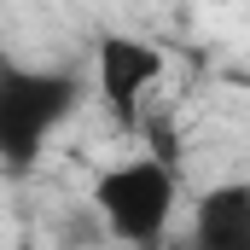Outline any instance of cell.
<instances>
[{
    "label": "cell",
    "instance_id": "7a4b0ae2",
    "mask_svg": "<svg viewBox=\"0 0 250 250\" xmlns=\"http://www.w3.org/2000/svg\"><path fill=\"white\" fill-rule=\"evenodd\" d=\"M87 204L99 209V221H105L111 239H123V245H157V239H169V227L181 215V163H169L157 151L111 163V169H99Z\"/></svg>",
    "mask_w": 250,
    "mask_h": 250
},
{
    "label": "cell",
    "instance_id": "277c9868",
    "mask_svg": "<svg viewBox=\"0 0 250 250\" xmlns=\"http://www.w3.org/2000/svg\"><path fill=\"white\" fill-rule=\"evenodd\" d=\"M192 239L204 250H250V181H215L198 192Z\"/></svg>",
    "mask_w": 250,
    "mask_h": 250
},
{
    "label": "cell",
    "instance_id": "6da1fadb",
    "mask_svg": "<svg viewBox=\"0 0 250 250\" xmlns=\"http://www.w3.org/2000/svg\"><path fill=\"white\" fill-rule=\"evenodd\" d=\"M87 76L76 64H0V163L35 169L76 123Z\"/></svg>",
    "mask_w": 250,
    "mask_h": 250
},
{
    "label": "cell",
    "instance_id": "3957f363",
    "mask_svg": "<svg viewBox=\"0 0 250 250\" xmlns=\"http://www.w3.org/2000/svg\"><path fill=\"white\" fill-rule=\"evenodd\" d=\"M163 70H169L163 47L128 35V29H105L93 41V87H99V105H105V117L117 128L140 123V111L163 87Z\"/></svg>",
    "mask_w": 250,
    "mask_h": 250
}]
</instances>
